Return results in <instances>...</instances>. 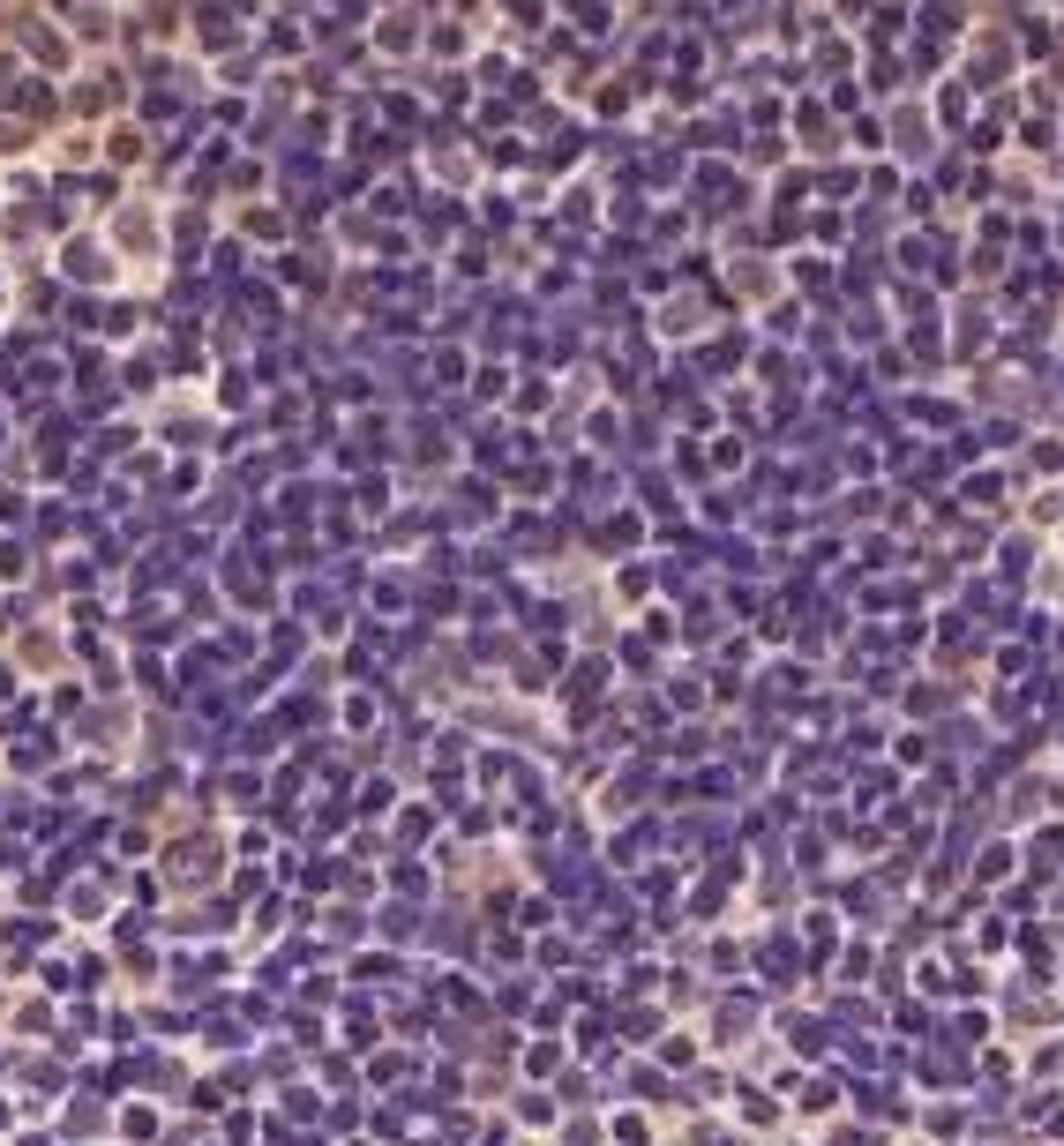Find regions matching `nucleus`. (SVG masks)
I'll list each match as a JSON object with an SVG mask.
<instances>
[{
	"instance_id": "obj_1",
	"label": "nucleus",
	"mask_w": 1064,
	"mask_h": 1146,
	"mask_svg": "<svg viewBox=\"0 0 1064 1146\" xmlns=\"http://www.w3.org/2000/svg\"><path fill=\"white\" fill-rule=\"evenodd\" d=\"M30 53H38V61H45V68H61V61H68V45H61V38H53V30H30Z\"/></svg>"
}]
</instances>
